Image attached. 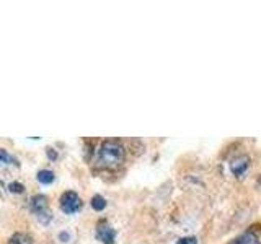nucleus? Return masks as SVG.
<instances>
[{"label": "nucleus", "mask_w": 261, "mask_h": 244, "mask_svg": "<svg viewBox=\"0 0 261 244\" xmlns=\"http://www.w3.org/2000/svg\"><path fill=\"white\" fill-rule=\"evenodd\" d=\"M59 236H61V239H65V242H67V239H69V234H67V233H64V231H62Z\"/></svg>", "instance_id": "15"}, {"label": "nucleus", "mask_w": 261, "mask_h": 244, "mask_svg": "<svg viewBox=\"0 0 261 244\" xmlns=\"http://www.w3.org/2000/svg\"><path fill=\"white\" fill-rule=\"evenodd\" d=\"M0 161H2V165H18V161H16L15 157H12L10 153L7 150H0Z\"/></svg>", "instance_id": "10"}, {"label": "nucleus", "mask_w": 261, "mask_h": 244, "mask_svg": "<svg viewBox=\"0 0 261 244\" xmlns=\"http://www.w3.org/2000/svg\"><path fill=\"white\" fill-rule=\"evenodd\" d=\"M59 205H61V210L64 211V214L72 215V214H77V211L82 208V199L79 197V194L67 191L61 195Z\"/></svg>", "instance_id": "2"}, {"label": "nucleus", "mask_w": 261, "mask_h": 244, "mask_svg": "<svg viewBox=\"0 0 261 244\" xmlns=\"http://www.w3.org/2000/svg\"><path fill=\"white\" fill-rule=\"evenodd\" d=\"M230 244H261V241L253 233H245V234L237 236L235 239H232Z\"/></svg>", "instance_id": "6"}, {"label": "nucleus", "mask_w": 261, "mask_h": 244, "mask_svg": "<svg viewBox=\"0 0 261 244\" xmlns=\"http://www.w3.org/2000/svg\"><path fill=\"white\" fill-rule=\"evenodd\" d=\"M92 208L96 210V211H101L106 208V200L101 195H93L92 197Z\"/></svg>", "instance_id": "9"}, {"label": "nucleus", "mask_w": 261, "mask_h": 244, "mask_svg": "<svg viewBox=\"0 0 261 244\" xmlns=\"http://www.w3.org/2000/svg\"><path fill=\"white\" fill-rule=\"evenodd\" d=\"M30 208H31L33 214H36V215L43 214V211L47 210V199L41 194L33 195V197L30 199Z\"/></svg>", "instance_id": "4"}, {"label": "nucleus", "mask_w": 261, "mask_h": 244, "mask_svg": "<svg viewBox=\"0 0 261 244\" xmlns=\"http://www.w3.org/2000/svg\"><path fill=\"white\" fill-rule=\"evenodd\" d=\"M36 217H38V220H39V222L43 223V225H47V223L53 220V215H51V211H49V210L43 211V214H39V215H36Z\"/></svg>", "instance_id": "12"}, {"label": "nucleus", "mask_w": 261, "mask_h": 244, "mask_svg": "<svg viewBox=\"0 0 261 244\" xmlns=\"http://www.w3.org/2000/svg\"><path fill=\"white\" fill-rule=\"evenodd\" d=\"M126 160V148L116 138L105 140L98 148L96 161L105 169H116Z\"/></svg>", "instance_id": "1"}, {"label": "nucleus", "mask_w": 261, "mask_h": 244, "mask_svg": "<svg viewBox=\"0 0 261 244\" xmlns=\"http://www.w3.org/2000/svg\"><path fill=\"white\" fill-rule=\"evenodd\" d=\"M46 153H47V158L49 160H57V151L54 150V148H51V146H47V148H46Z\"/></svg>", "instance_id": "14"}, {"label": "nucleus", "mask_w": 261, "mask_h": 244, "mask_svg": "<svg viewBox=\"0 0 261 244\" xmlns=\"http://www.w3.org/2000/svg\"><path fill=\"white\" fill-rule=\"evenodd\" d=\"M96 238L103 244H114V239H116V231H114V228L108 222L101 220V222L96 225Z\"/></svg>", "instance_id": "3"}, {"label": "nucleus", "mask_w": 261, "mask_h": 244, "mask_svg": "<svg viewBox=\"0 0 261 244\" xmlns=\"http://www.w3.org/2000/svg\"><path fill=\"white\" fill-rule=\"evenodd\" d=\"M250 166V158L245 157V155H240V157H237L232 163H230V168H232V173L235 176H242L245 171L248 169Z\"/></svg>", "instance_id": "5"}, {"label": "nucleus", "mask_w": 261, "mask_h": 244, "mask_svg": "<svg viewBox=\"0 0 261 244\" xmlns=\"http://www.w3.org/2000/svg\"><path fill=\"white\" fill-rule=\"evenodd\" d=\"M8 244H35V239H33V236L27 233H15L12 238L8 239Z\"/></svg>", "instance_id": "7"}, {"label": "nucleus", "mask_w": 261, "mask_h": 244, "mask_svg": "<svg viewBox=\"0 0 261 244\" xmlns=\"http://www.w3.org/2000/svg\"><path fill=\"white\" fill-rule=\"evenodd\" d=\"M36 179H38V182L47 186V184H51L54 181V173H53V171H49V169H41V171H38Z\"/></svg>", "instance_id": "8"}, {"label": "nucleus", "mask_w": 261, "mask_h": 244, "mask_svg": "<svg viewBox=\"0 0 261 244\" xmlns=\"http://www.w3.org/2000/svg\"><path fill=\"white\" fill-rule=\"evenodd\" d=\"M176 244H198V239L194 236H186V238H179Z\"/></svg>", "instance_id": "13"}, {"label": "nucleus", "mask_w": 261, "mask_h": 244, "mask_svg": "<svg viewBox=\"0 0 261 244\" xmlns=\"http://www.w3.org/2000/svg\"><path fill=\"white\" fill-rule=\"evenodd\" d=\"M8 191H10L12 194H23V191H24V186L21 184V182H10L8 184Z\"/></svg>", "instance_id": "11"}]
</instances>
